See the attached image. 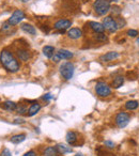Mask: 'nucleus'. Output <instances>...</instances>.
<instances>
[{"label": "nucleus", "instance_id": "dca6fc26", "mask_svg": "<svg viewBox=\"0 0 139 156\" xmlns=\"http://www.w3.org/2000/svg\"><path fill=\"white\" fill-rule=\"evenodd\" d=\"M1 107H2L3 109H5L7 111L12 112V111H16V109H17V104H15V103L12 102V101H7V102L3 103Z\"/></svg>", "mask_w": 139, "mask_h": 156}, {"label": "nucleus", "instance_id": "ddd939ff", "mask_svg": "<svg viewBox=\"0 0 139 156\" xmlns=\"http://www.w3.org/2000/svg\"><path fill=\"white\" fill-rule=\"evenodd\" d=\"M20 29H22L24 32L28 33V34H30V35H35V34H37V29H35V27H33L32 25L28 24V23L20 25Z\"/></svg>", "mask_w": 139, "mask_h": 156}, {"label": "nucleus", "instance_id": "b1692460", "mask_svg": "<svg viewBox=\"0 0 139 156\" xmlns=\"http://www.w3.org/2000/svg\"><path fill=\"white\" fill-rule=\"evenodd\" d=\"M94 39L98 42H108V37L105 35L104 33H96Z\"/></svg>", "mask_w": 139, "mask_h": 156}, {"label": "nucleus", "instance_id": "f3484780", "mask_svg": "<svg viewBox=\"0 0 139 156\" xmlns=\"http://www.w3.org/2000/svg\"><path fill=\"white\" fill-rule=\"evenodd\" d=\"M40 110H41V105H40L39 103H33L28 109V115L29 117H33V115H37Z\"/></svg>", "mask_w": 139, "mask_h": 156}, {"label": "nucleus", "instance_id": "6ab92c4d", "mask_svg": "<svg viewBox=\"0 0 139 156\" xmlns=\"http://www.w3.org/2000/svg\"><path fill=\"white\" fill-rule=\"evenodd\" d=\"M57 147V151H58L59 154H67V153H71L73 151L72 147H67L65 144H62V143H59V144L56 145Z\"/></svg>", "mask_w": 139, "mask_h": 156}, {"label": "nucleus", "instance_id": "c9c22d12", "mask_svg": "<svg viewBox=\"0 0 139 156\" xmlns=\"http://www.w3.org/2000/svg\"><path fill=\"white\" fill-rule=\"evenodd\" d=\"M110 1H113V2H118L119 0H110Z\"/></svg>", "mask_w": 139, "mask_h": 156}, {"label": "nucleus", "instance_id": "7ed1b4c3", "mask_svg": "<svg viewBox=\"0 0 139 156\" xmlns=\"http://www.w3.org/2000/svg\"><path fill=\"white\" fill-rule=\"evenodd\" d=\"M75 72V66L71 61H66V62L62 63V65L60 66V74L65 80H70L72 79L74 76Z\"/></svg>", "mask_w": 139, "mask_h": 156}, {"label": "nucleus", "instance_id": "20e7f679", "mask_svg": "<svg viewBox=\"0 0 139 156\" xmlns=\"http://www.w3.org/2000/svg\"><path fill=\"white\" fill-rule=\"evenodd\" d=\"M95 92L101 98H107L111 94V89L106 83L104 81H98L95 85Z\"/></svg>", "mask_w": 139, "mask_h": 156}, {"label": "nucleus", "instance_id": "9b49d317", "mask_svg": "<svg viewBox=\"0 0 139 156\" xmlns=\"http://www.w3.org/2000/svg\"><path fill=\"white\" fill-rule=\"evenodd\" d=\"M89 26L91 28L92 31H94L95 33H103L105 31V27L103 26V24L98 22H90Z\"/></svg>", "mask_w": 139, "mask_h": 156}, {"label": "nucleus", "instance_id": "72a5a7b5", "mask_svg": "<svg viewBox=\"0 0 139 156\" xmlns=\"http://www.w3.org/2000/svg\"><path fill=\"white\" fill-rule=\"evenodd\" d=\"M74 156H83V154H81V153H77L76 155H74Z\"/></svg>", "mask_w": 139, "mask_h": 156}, {"label": "nucleus", "instance_id": "2eb2a0df", "mask_svg": "<svg viewBox=\"0 0 139 156\" xmlns=\"http://www.w3.org/2000/svg\"><path fill=\"white\" fill-rule=\"evenodd\" d=\"M65 140L70 145H74L77 141V134L75 132H67L65 136Z\"/></svg>", "mask_w": 139, "mask_h": 156}, {"label": "nucleus", "instance_id": "aec40b11", "mask_svg": "<svg viewBox=\"0 0 139 156\" xmlns=\"http://www.w3.org/2000/svg\"><path fill=\"white\" fill-rule=\"evenodd\" d=\"M124 83V77L121 75L117 76V77L113 78L112 80V87L115 88V89H119L120 87H122V85Z\"/></svg>", "mask_w": 139, "mask_h": 156}, {"label": "nucleus", "instance_id": "f257e3e1", "mask_svg": "<svg viewBox=\"0 0 139 156\" xmlns=\"http://www.w3.org/2000/svg\"><path fill=\"white\" fill-rule=\"evenodd\" d=\"M0 63L10 73H16L20 67L17 59L8 49H3L0 52Z\"/></svg>", "mask_w": 139, "mask_h": 156}, {"label": "nucleus", "instance_id": "cd10ccee", "mask_svg": "<svg viewBox=\"0 0 139 156\" xmlns=\"http://www.w3.org/2000/svg\"><path fill=\"white\" fill-rule=\"evenodd\" d=\"M16 111H17V112L20 113V115H24V113H26L28 110H27L26 106H20V107H17Z\"/></svg>", "mask_w": 139, "mask_h": 156}, {"label": "nucleus", "instance_id": "5701e85b", "mask_svg": "<svg viewBox=\"0 0 139 156\" xmlns=\"http://www.w3.org/2000/svg\"><path fill=\"white\" fill-rule=\"evenodd\" d=\"M139 106V103L137 101H128V102L125 103V108L127 110H135L137 109Z\"/></svg>", "mask_w": 139, "mask_h": 156}, {"label": "nucleus", "instance_id": "f704fd0d", "mask_svg": "<svg viewBox=\"0 0 139 156\" xmlns=\"http://www.w3.org/2000/svg\"><path fill=\"white\" fill-rule=\"evenodd\" d=\"M136 42H137V44H138V45H139V37H137V41H136Z\"/></svg>", "mask_w": 139, "mask_h": 156}, {"label": "nucleus", "instance_id": "423d86ee", "mask_svg": "<svg viewBox=\"0 0 139 156\" xmlns=\"http://www.w3.org/2000/svg\"><path fill=\"white\" fill-rule=\"evenodd\" d=\"M103 26L105 27V30L109 31L110 33H115L116 31L119 29L118 24L116 22L115 18H112L111 16H106V17L103 18Z\"/></svg>", "mask_w": 139, "mask_h": 156}, {"label": "nucleus", "instance_id": "39448f33", "mask_svg": "<svg viewBox=\"0 0 139 156\" xmlns=\"http://www.w3.org/2000/svg\"><path fill=\"white\" fill-rule=\"evenodd\" d=\"M115 121H116V124H117L118 127L124 128V127H126V126L128 125V123H130V115H128L127 112L121 111V112H119L117 115H116Z\"/></svg>", "mask_w": 139, "mask_h": 156}, {"label": "nucleus", "instance_id": "4be33fe9", "mask_svg": "<svg viewBox=\"0 0 139 156\" xmlns=\"http://www.w3.org/2000/svg\"><path fill=\"white\" fill-rule=\"evenodd\" d=\"M58 154L56 147H48L44 151V156H58Z\"/></svg>", "mask_w": 139, "mask_h": 156}, {"label": "nucleus", "instance_id": "9d476101", "mask_svg": "<svg viewBox=\"0 0 139 156\" xmlns=\"http://www.w3.org/2000/svg\"><path fill=\"white\" fill-rule=\"evenodd\" d=\"M67 37L72 40L80 39V37H83V31L79 28H71L67 31Z\"/></svg>", "mask_w": 139, "mask_h": 156}, {"label": "nucleus", "instance_id": "2f4dec72", "mask_svg": "<svg viewBox=\"0 0 139 156\" xmlns=\"http://www.w3.org/2000/svg\"><path fill=\"white\" fill-rule=\"evenodd\" d=\"M24 156H37V153L34 151H29L27 153H25Z\"/></svg>", "mask_w": 139, "mask_h": 156}, {"label": "nucleus", "instance_id": "c756f323", "mask_svg": "<svg viewBox=\"0 0 139 156\" xmlns=\"http://www.w3.org/2000/svg\"><path fill=\"white\" fill-rule=\"evenodd\" d=\"M104 144H105V147H109V149H113V147H115V142H112V141H110V140H106Z\"/></svg>", "mask_w": 139, "mask_h": 156}, {"label": "nucleus", "instance_id": "393cba45", "mask_svg": "<svg viewBox=\"0 0 139 156\" xmlns=\"http://www.w3.org/2000/svg\"><path fill=\"white\" fill-rule=\"evenodd\" d=\"M110 10L112 11L113 15H118V16H119L120 14H121V12H122L121 8L118 7V5H113V7H111V8H110Z\"/></svg>", "mask_w": 139, "mask_h": 156}, {"label": "nucleus", "instance_id": "473e14b6", "mask_svg": "<svg viewBox=\"0 0 139 156\" xmlns=\"http://www.w3.org/2000/svg\"><path fill=\"white\" fill-rule=\"evenodd\" d=\"M14 123H16V124H22V123H25V121L23 119H15V121H14Z\"/></svg>", "mask_w": 139, "mask_h": 156}, {"label": "nucleus", "instance_id": "a878e982", "mask_svg": "<svg viewBox=\"0 0 139 156\" xmlns=\"http://www.w3.org/2000/svg\"><path fill=\"white\" fill-rule=\"evenodd\" d=\"M116 22H117V24H118V27L119 28H123L124 26L126 25V22H125V20L124 18H122V17H118L117 20H116Z\"/></svg>", "mask_w": 139, "mask_h": 156}, {"label": "nucleus", "instance_id": "f8f14e48", "mask_svg": "<svg viewBox=\"0 0 139 156\" xmlns=\"http://www.w3.org/2000/svg\"><path fill=\"white\" fill-rule=\"evenodd\" d=\"M60 60H70L73 58V52H71L67 49H59L58 52H56Z\"/></svg>", "mask_w": 139, "mask_h": 156}, {"label": "nucleus", "instance_id": "6e6552de", "mask_svg": "<svg viewBox=\"0 0 139 156\" xmlns=\"http://www.w3.org/2000/svg\"><path fill=\"white\" fill-rule=\"evenodd\" d=\"M71 26H72V20H57V22L55 23L54 28L56 29V30H59L60 32L63 33V31L70 29V28H71Z\"/></svg>", "mask_w": 139, "mask_h": 156}, {"label": "nucleus", "instance_id": "f03ea898", "mask_svg": "<svg viewBox=\"0 0 139 156\" xmlns=\"http://www.w3.org/2000/svg\"><path fill=\"white\" fill-rule=\"evenodd\" d=\"M110 1L109 0H95L93 2V10L98 15L105 16L110 11Z\"/></svg>", "mask_w": 139, "mask_h": 156}, {"label": "nucleus", "instance_id": "e433bc0d", "mask_svg": "<svg viewBox=\"0 0 139 156\" xmlns=\"http://www.w3.org/2000/svg\"><path fill=\"white\" fill-rule=\"evenodd\" d=\"M26 1H27V0H23V2H26Z\"/></svg>", "mask_w": 139, "mask_h": 156}, {"label": "nucleus", "instance_id": "7c9ffc66", "mask_svg": "<svg viewBox=\"0 0 139 156\" xmlns=\"http://www.w3.org/2000/svg\"><path fill=\"white\" fill-rule=\"evenodd\" d=\"M52 95L50 93H46L45 95L43 96V100H46V101H49V100H52Z\"/></svg>", "mask_w": 139, "mask_h": 156}, {"label": "nucleus", "instance_id": "412c9836", "mask_svg": "<svg viewBox=\"0 0 139 156\" xmlns=\"http://www.w3.org/2000/svg\"><path fill=\"white\" fill-rule=\"evenodd\" d=\"M26 139V135L25 134H18V135H14V136L11 137V142L14 143V144H18V143L23 142V141Z\"/></svg>", "mask_w": 139, "mask_h": 156}, {"label": "nucleus", "instance_id": "bb28decb", "mask_svg": "<svg viewBox=\"0 0 139 156\" xmlns=\"http://www.w3.org/2000/svg\"><path fill=\"white\" fill-rule=\"evenodd\" d=\"M127 35L130 37H136L138 35V31L135 29H130V30H127Z\"/></svg>", "mask_w": 139, "mask_h": 156}, {"label": "nucleus", "instance_id": "1a4fd4ad", "mask_svg": "<svg viewBox=\"0 0 139 156\" xmlns=\"http://www.w3.org/2000/svg\"><path fill=\"white\" fill-rule=\"evenodd\" d=\"M119 56H120L119 52L117 51H108L105 55H103V56H101L100 60L103 61V62H109V61H112L115 59L119 58Z\"/></svg>", "mask_w": 139, "mask_h": 156}, {"label": "nucleus", "instance_id": "4468645a", "mask_svg": "<svg viewBox=\"0 0 139 156\" xmlns=\"http://www.w3.org/2000/svg\"><path fill=\"white\" fill-rule=\"evenodd\" d=\"M17 57L20 58V60L22 61H28L31 58L30 51L27 49H17Z\"/></svg>", "mask_w": 139, "mask_h": 156}, {"label": "nucleus", "instance_id": "c85d7f7f", "mask_svg": "<svg viewBox=\"0 0 139 156\" xmlns=\"http://www.w3.org/2000/svg\"><path fill=\"white\" fill-rule=\"evenodd\" d=\"M0 156H12V153L11 151H10L9 149H3L2 151H1V153H0Z\"/></svg>", "mask_w": 139, "mask_h": 156}, {"label": "nucleus", "instance_id": "a211bd4d", "mask_svg": "<svg viewBox=\"0 0 139 156\" xmlns=\"http://www.w3.org/2000/svg\"><path fill=\"white\" fill-rule=\"evenodd\" d=\"M56 54L55 52V47L50 45H46L43 47V55L46 58H52V56Z\"/></svg>", "mask_w": 139, "mask_h": 156}, {"label": "nucleus", "instance_id": "0eeeda50", "mask_svg": "<svg viewBox=\"0 0 139 156\" xmlns=\"http://www.w3.org/2000/svg\"><path fill=\"white\" fill-rule=\"evenodd\" d=\"M25 18H26V15H25L23 10H15V11L12 13L11 17L9 18L8 22H9L12 26H16V25H18L23 20H25Z\"/></svg>", "mask_w": 139, "mask_h": 156}]
</instances>
